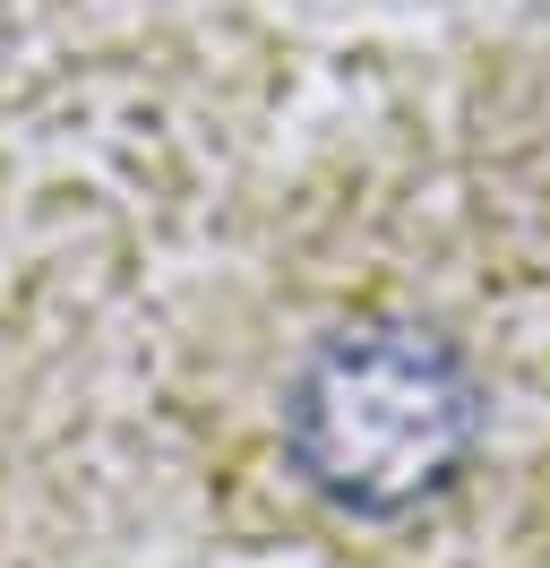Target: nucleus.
Returning a JSON list of instances; mask_svg holds the SVG:
<instances>
[{
  "instance_id": "obj_1",
  "label": "nucleus",
  "mask_w": 550,
  "mask_h": 568,
  "mask_svg": "<svg viewBox=\"0 0 550 568\" xmlns=\"http://www.w3.org/2000/svg\"><path fill=\"white\" fill-rule=\"evenodd\" d=\"M284 439L318 499L353 517H405L465 474L481 439V379L439 327L353 320L302 362Z\"/></svg>"
}]
</instances>
